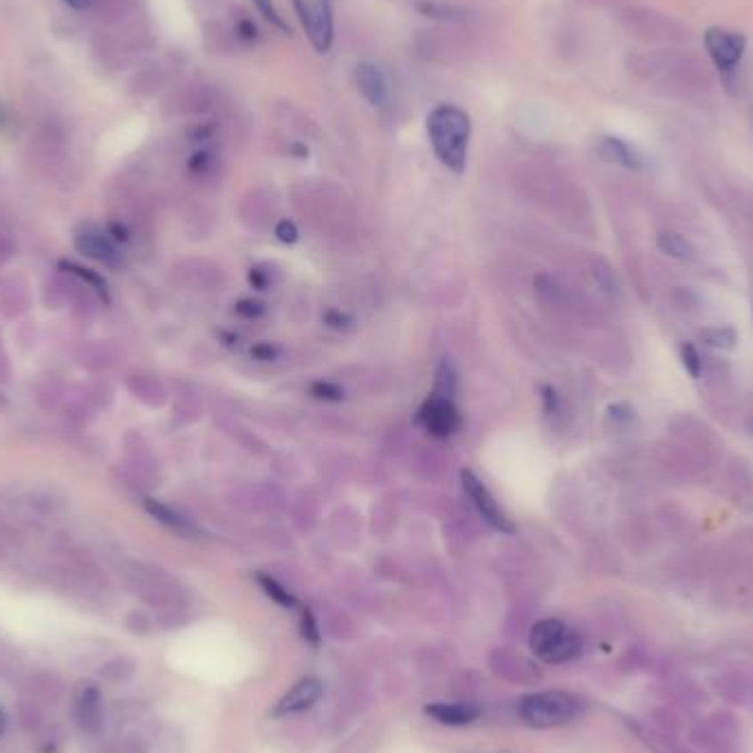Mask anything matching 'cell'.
<instances>
[{"label":"cell","mask_w":753,"mask_h":753,"mask_svg":"<svg viewBox=\"0 0 753 753\" xmlns=\"http://www.w3.org/2000/svg\"><path fill=\"white\" fill-rule=\"evenodd\" d=\"M628 68L665 95L696 97L709 95L714 89V76L707 64L690 51H641L628 58Z\"/></svg>","instance_id":"1"},{"label":"cell","mask_w":753,"mask_h":753,"mask_svg":"<svg viewBox=\"0 0 753 753\" xmlns=\"http://www.w3.org/2000/svg\"><path fill=\"white\" fill-rule=\"evenodd\" d=\"M428 137L438 161L454 172H463L471 137L469 115L454 104L437 106L428 115Z\"/></svg>","instance_id":"2"},{"label":"cell","mask_w":753,"mask_h":753,"mask_svg":"<svg viewBox=\"0 0 753 753\" xmlns=\"http://www.w3.org/2000/svg\"><path fill=\"white\" fill-rule=\"evenodd\" d=\"M619 22L628 36L644 43L681 44L690 38V29L683 22L650 7L626 4L619 9Z\"/></svg>","instance_id":"3"},{"label":"cell","mask_w":753,"mask_h":753,"mask_svg":"<svg viewBox=\"0 0 753 753\" xmlns=\"http://www.w3.org/2000/svg\"><path fill=\"white\" fill-rule=\"evenodd\" d=\"M471 51L469 34L452 22H438L437 27H428L414 36V53L423 62L452 67L468 58Z\"/></svg>","instance_id":"4"},{"label":"cell","mask_w":753,"mask_h":753,"mask_svg":"<svg viewBox=\"0 0 753 753\" xmlns=\"http://www.w3.org/2000/svg\"><path fill=\"white\" fill-rule=\"evenodd\" d=\"M580 714V701L568 692L549 690L520 701V718L533 729H551L571 723Z\"/></svg>","instance_id":"5"},{"label":"cell","mask_w":753,"mask_h":753,"mask_svg":"<svg viewBox=\"0 0 753 753\" xmlns=\"http://www.w3.org/2000/svg\"><path fill=\"white\" fill-rule=\"evenodd\" d=\"M529 645L547 663H568L581 653V639L560 619H542L533 626Z\"/></svg>","instance_id":"6"},{"label":"cell","mask_w":753,"mask_h":753,"mask_svg":"<svg viewBox=\"0 0 753 753\" xmlns=\"http://www.w3.org/2000/svg\"><path fill=\"white\" fill-rule=\"evenodd\" d=\"M295 13L317 53H329L335 38L331 0H293Z\"/></svg>","instance_id":"7"},{"label":"cell","mask_w":753,"mask_h":753,"mask_svg":"<svg viewBox=\"0 0 753 753\" xmlns=\"http://www.w3.org/2000/svg\"><path fill=\"white\" fill-rule=\"evenodd\" d=\"M417 423L437 438H447L461 429V413L454 399L441 395H429L417 413Z\"/></svg>","instance_id":"8"},{"label":"cell","mask_w":753,"mask_h":753,"mask_svg":"<svg viewBox=\"0 0 753 753\" xmlns=\"http://www.w3.org/2000/svg\"><path fill=\"white\" fill-rule=\"evenodd\" d=\"M461 483H463V489L469 496L471 505L476 507V511L483 516V520L487 522L489 526H493V529L501 531V533H514L516 531L514 522L507 518L505 511L498 507L496 498H493L492 492L487 489V485H485L483 480L474 474V471L471 469L461 471Z\"/></svg>","instance_id":"9"},{"label":"cell","mask_w":753,"mask_h":753,"mask_svg":"<svg viewBox=\"0 0 753 753\" xmlns=\"http://www.w3.org/2000/svg\"><path fill=\"white\" fill-rule=\"evenodd\" d=\"M705 49L720 71H733L745 53V38L720 27H709L705 31Z\"/></svg>","instance_id":"10"},{"label":"cell","mask_w":753,"mask_h":753,"mask_svg":"<svg viewBox=\"0 0 753 753\" xmlns=\"http://www.w3.org/2000/svg\"><path fill=\"white\" fill-rule=\"evenodd\" d=\"M77 727L89 736H100L104 732V699L95 683H86L76 694L73 705Z\"/></svg>","instance_id":"11"},{"label":"cell","mask_w":753,"mask_h":753,"mask_svg":"<svg viewBox=\"0 0 753 753\" xmlns=\"http://www.w3.org/2000/svg\"><path fill=\"white\" fill-rule=\"evenodd\" d=\"M355 84H357L359 95L375 108H381L390 100V84H388L386 73L371 60H364L355 67Z\"/></svg>","instance_id":"12"},{"label":"cell","mask_w":753,"mask_h":753,"mask_svg":"<svg viewBox=\"0 0 753 753\" xmlns=\"http://www.w3.org/2000/svg\"><path fill=\"white\" fill-rule=\"evenodd\" d=\"M320 696H322L320 678H313V677L302 678V681L295 683L283 699L278 701V705H276L274 709V716H291V714H300V711L311 709V707L320 701Z\"/></svg>","instance_id":"13"},{"label":"cell","mask_w":753,"mask_h":753,"mask_svg":"<svg viewBox=\"0 0 753 753\" xmlns=\"http://www.w3.org/2000/svg\"><path fill=\"white\" fill-rule=\"evenodd\" d=\"M599 152L606 161H611L614 165H621L626 170H644L645 159L637 148H632L630 143L617 140V137H604L599 143Z\"/></svg>","instance_id":"14"},{"label":"cell","mask_w":753,"mask_h":753,"mask_svg":"<svg viewBox=\"0 0 753 753\" xmlns=\"http://www.w3.org/2000/svg\"><path fill=\"white\" fill-rule=\"evenodd\" d=\"M425 714L443 725L461 727V725L474 723L480 716V709L471 703H432L425 707Z\"/></svg>","instance_id":"15"},{"label":"cell","mask_w":753,"mask_h":753,"mask_svg":"<svg viewBox=\"0 0 753 753\" xmlns=\"http://www.w3.org/2000/svg\"><path fill=\"white\" fill-rule=\"evenodd\" d=\"M77 247H80V252L89 253L91 258H95V260L106 262V265H115L117 262V252H115L113 244L108 243V238H106L104 234L95 232L93 228L84 229V232L77 234L76 238Z\"/></svg>","instance_id":"16"},{"label":"cell","mask_w":753,"mask_h":753,"mask_svg":"<svg viewBox=\"0 0 753 753\" xmlns=\"http://www.w3.org/2000/svg\"><path fill=\"white\" fill-rule=\"evenodd\" d=\"M661 253H665V256L674 258V260H692L694 258V244L690 243V240L685 238V236H681L678 232H663L659 234L657 240Z\"/></svg>","instance_id":"17"},{"label":"cell","mask_w":753,"mask_h":753,"mask_svg":"<svg viewBox=\"0 0 753 753\" xmlns=\"http://www.w3.org/2000/svg\"><path fill=\"white\" fill-rule=\"evenodd\" d=\"M417 9L423 13L425 18H434V20L441 22H452V25H459L465 18V9L454 7V4L438 3V0H419Z\"/></svg>","instance_id":"18"},{"label":"cell","mask_w":753,"mask_h":753,"mask_svg":"<svg viewBox=\"0 0 753 753\" xmlns=\"http://www.w3.org/2000/svg\"><path fill=\"white\" fill-rule=\"evenodd\" d=\"M146 507H148V511H150V514L155 516L156 520L164 522L165 526H170V529L177 531V533L188 535V533H192V531H194L192 522L183 518V516L177 514V511H174V509H170V507L161 505V502H155V501H148Z\"/></svg>","instance_id":"19"},{"label":"cell","mask_w":753,"mask_h":753,"mask_svg":"<svg viewBox=\"0 0 753 753\" xmlns=\"http://www.w3.org/2000/svg\"><path fill=\"white\" fill-rule=\"evenodd\" d=\"M256 580H258V584H260V589L265 590L267 597H271L276 604H280L283 608H291V611H293V608L300 606L298 599L293 597V593H289V589H284V586L280 584L276 577L258 575Z\"/></svg>","instance_id":"20"},{"label":"cell","mask_w":753,"mask_h":753,"mask_svg":"<svg viewBox=\"0 0 753 753\" xmlns=\"http://www.w3.org/2000/svg\"><path fill=\"white\" fill-rule=\"evenodd\" d=\"M701 337H703L707 346L718 348V350H732L738 341L736 331L729 329V326H714V329H705L703 332H701Z\"/></svg>","instance_id":"21"},{"label":"cell","mask_w":753,"mask_h":753,"mask_svg":"<svg viewBox=\"0 0 753 753\" xmlns=\"http://www.w3.org/2000/svg\"><path fill=\"white\" fill-rule=\"evenodd\" d=\"M434 395H441V397H450V399H454V392H456V372L454 368H452V364L443 362L441 366H438L437 372V381H434Z\"/></svg>","instance_id":"22"},{"label":"cell","mask_w":753,"mask_h":753,"mask_svg":"<svg viewBox=\"0 0 753 753\" xmlns=\"http://www.w3.org/2000/svg\"><path fill=\"white\" fill-rule=\"evenodd\" d=\"M132 663L126 659H113L108 661V663L101 665V678H106V681L110 683H119V681H126L128 677L132 674Z\"/></svg>","instance_id":"23"},{"label":"cell","mask_w":753,"mask_h":753,"mask_svg":"<svg viewBox=\"0 0 753 753\" xmlns=\"http://www.w3.org/2000/svg\"><path fill=\"white\" fill-rule=\"evenodd\" d=\"M252 3H253V7L258 9V13H260V16L265 18V20L269 22L271 27H276V29L284 31V34H291L289 25H286L284 18L280 16V12H278V9H276L274 0H252Z\"/></svg>","instance_id":"24"},{"label":"cell","mask_w":753,"mask_h":753,"mask_svg":"<svg viewBox=\"0 0 753 753\" xmlns=\"http://www.w3.org/2000/svg\"><path fill=\"white\" fill-rule=\"evenodd\" d=\"M18 718H20V725H22V729H25V732L34 733V732H38L40 725H43V711H40L34 703H22Z\"/></svg>","instance_id":"25"},{"label":"cell","mask_w":753,"mask_h":753,"mask_svg":"<svg viewBox=\"0 0 753 753\" xmlns=\"http://www.w3.org/2000/svg\"><path fill=\"white\" fill-rule=\"evenodd\" d=\"M681 362H683V368H685L692 377L694 379L701 377V371H703V359H701L699 350H696L694 344L681 346Z\"/></svg>","instance_id":"26"},{"label":"cell","mask_w":753,"mask_h":753,"mask_svg":"<svg viewBox=\"0 0 753 753\" xmlns=\"http://www.w3.org/2000/svg\"><path fill=\"white\" fill-rule=\"evenodd\" d=\"M300 632H302V639L307 641V644H320V628H317L316 617H313V613L308 611V608H302V614H300Z\"/></svg>","instance_id":"27"},{"label":"cell","mask_w":753,"mask_h":753,"mask_svg":"<svg viewBox=\"0 0 753 753\" xmlns=\"http://www.w3.org/2000/svg\"><path fill=\"white\" fill-rule=\"evenodd\" d=\"M214 165H216L214 152H210V150L194 152V156L189 159V170H192L194 174H198V177H205V174H210L212 170H214Z\"/></svg>","instance_id":"28"},{"label":"cell","mask_w":753,"mask_h":753,"mask_svg":"<svg viewBox=\"0 0 753 753\" xmlns=\"http://www.w3.org/2000/svg\"><path fill=\"white\" fill-rule=\"evenodd\" d=\"M311 395L316 397V399L332 401V404H335V401L344 399V390H341V388L332 381H316L311 386Z\"/></svg>","instance_id":"29"},{"label":"cell","mask_w":753,"mask_h":753,"mask_svg":"<svg viewBox=\"0 0 753 753\" xmlns=\"http://www.w3.org/2000/svg\"><path fill=\"white\" fill-rule=\"evenodd\" d=\"M234 36L238 40H243V43H256V40L260 38V31H258L256 25H253V20H249V18H240V20L236 22Z\"/></svg>","instance_id":"30"},{"label":"cell","mask_w":753,"mask_h":753,"mask_svg":"<svg viewBox=\"0 0 753 753\" xmlns=\"http://www.w3.org/2000/svg\"><path fill=\"white\" fill-rule=\"evenodd\" d=\"M542 404H544V413H547L549 417H557V414L562 413V399L556 392V388L551 386L542 388Z\"/></svg>","instance_id":"31"},{"label":"cell","mask_w":753,"mask_h":753,"mask_svg":"<svg viewBox=\"0 0 753 753\" xmlns=\"http://www.w3.org/2000/svg\"><path fill=\"white\" fill-rule=\"evenodd\" d=\"M252 357L258 362H276L280 357V348L276 344H269V341H262V344L253 346Z\"/></svg>","instance_id":"32"},{"label":"cell","mask_w":753,"mask_h":753,"mask_svg":"<svg viewBox=\"0 0 753 753\" xmlns=\"http://www.w3.org/2000/svg\"><path fill=\"white\" fill-rule=\"evenodd\" d=\"M236 313H238L240 317H247V320H256V317H260L262 313H265V307H262L260 302H253V300H240V302L236 304Z\"/></svg>","instance_id":"33"},{"label":"cell","mask_w":753,"mask_h":753,"mask_svg":"<svg viewBox=\"0 0 753 753\" xmlns=\"http://www.w3.org/2000/svg\"><path fill=\"white\" fill-rule=\"evenodd\" d=\"M324 322H326V326H331V329H337V331H346V329H350V326H353V317L346 316V313H340V311L326 313Z\"/></svg>","instance_id":"34"},{"label":"cell","mask_w":753,"mask_h":753,"mask_svg":"<svg viewBox=\"0 0 753 753\" xmlns=\"http://www.w3.org/2000/svg\"><path fill=\"white\" fill-rule=\"evenodd\" d=\"M276 236H278V240H283V243L291 244L298 240V228H295L291 220H280L278 225H276Z\"/></svg>","instance_id":"35"},{"label":"cell","mask_w":753,"mask_h":753,"mask_svg":"<svg viewBox=\"0 0 753 753\" xmlns=\"http://www.w3.org/2000/svg\"><path fill=\"white\" fill-rule=\"evenodd\" d=\"M571 3L581 4V7H597V9H621L626 7L628 0H571Z\"/></svg>","instance_id":"36"},{"label":"cell","mask_w":753,"mask_h":753,"mask_svg":"<svg viewBox=\"0 0 753 753\" xmlns=\"http://www.w3.org/2000/svg\"><path fill=\"white\" fill-rule=\"evenodd\" d=\"M64 3H67L68 7L77 9V12H84V9H91V7H93L95 0H64Z\"/></svg>","instance_id":"37"},{"label":"cell","mask_w":753,"mask_h":753,"mask_svg":"<svg viewBox=\"0 0 753 753\" xmlns=\"http://www.w3.org/2000/svg\"><path fill=\"white\" fill-rule=\"evenodd\" d=\"M249 280H252V284L256 286V289H260V291L265 289V286H267V280L262 278L260 271H258V269H252V271H249Z\"/></svg>","instance_id":"38"},{"label":"cell","mask_w":753,"mask_h":753,"mask_svg":"<svg viewBox=\"0 0 753 753\" xmlns=\"http://www.w3.org/2000/svg\"><path fill=\"white\" fill-rule=\"evenodd\" d=\"M7 729H9V714H7V709L0 705V738L7 733Z\"/></svg>","instance_id":"39"}]
</instances>
